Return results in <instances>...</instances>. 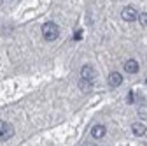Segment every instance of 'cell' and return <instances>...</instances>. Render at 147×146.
<instances>
[{
	"mask_svg": "<svg viewBox=\"0 0 147 146\" xmlns=\"http://www.w3.org/2000/svg\"><path fill=\"white\" fill-rule=\"evenodd\" d=\"M42 35H44V39L46 41H54L60 35V28L56 23H53V21H47L42 25Z\"/></svg>",
	"mask_w": 147,
	"mask_h": 146,
	"instance_id": "obj_1",
	"label": "cell"
},
{
	"mask_svg": "<svg viewBox=\"0 0 147 146\" xmlns=\"http://www.w3.org/2000/svg\"><path fill=\"white\" fill-rule=\"evenodd\" d=\"M14 134V127L4 120H0V141H7Z\"/></svg>",
	"mask_w": 147,
	"mask_h": 146,
	"instance_id": "obj_2",
	"label": "cell"
},
{
	"mask_svg": "<svg viewBox=\"0 0 147 146\" xmlns=\"http://www.w3.org/2000/svg\"><path fill=\"white\" fill-rule=\"evenodd\" d=\"M123 20H126V21L138 20V12H137V9H135V7H131V5L124 7V9H123Z\"/></svg>",
	"mask_w": 147,
	"mask_h": 146,
	"instance_id": "obj_3",
	"label": "cell"
},
{
	"mask_svg": "<svg viewBox=\"0 0 147 146\" xmlns=\"http://www.w3.org/2000/svg\"><path fill=\"white\" fill-rule=\"evenodd\" d=\"M93 78H95V70H93V67L84 65V67L81 69V79H82V81H93Z\"/></svg>",
	"mask_w": 147,
	"mask_h": 146,
	"instance_id": "obj_4",
	"label": "cell"
},
{
	"mask_svg": "<svg viewBox=\"0 0 147 146\" xmlns=\"http://www.w3.org/2000/svg\"><path fill=\"white\" fill-rule=\"evenodd\" d=\"M121 83H123V76L119 72H110L109 74V85L110 86H119Z\"/></svg>",
	"mask_w": 147,
	"mask_h": 146,
	"instance_id": "obj_5",
	"label": "cell"
},
{
	"mask_svg": "<svg viewBox=\"0 0 147 146\" xmlns=\"http://www.w3.org/2000/svg\"><path fill=\"white\" fill-rule=\"evenodd\" d=\"M124 70L128 72V74H135V72L138 70V62L137 60H126L124 62Z\"/></svg>",
	"mask_w": 147,
	"mask_h": 146,
	"instance_id": "obj_6",
	"label": "cell"
},
{
	"mask_svg": "<svg viewBox=\"0 0 147 146\" xmlns=\"http://www.w3.org/2000/svg\"><path fill=\"white\" fill-rule=\"evenodd\" d=\"M105 132H107V129L103 125H95L93 129H91V136H93L95 139H102L105 136Z\"/></svg>",
	"mask_w": 147,
	"mask_h": 146,
	"instance_id": "obj_7",
	"label": "cell"
},
{
	"mask_svg": "<svg viewBox=\"0 0 147 146\" xmlns=\"http://www.w3.org/2000/svg\"><path fill=\"white\" fill-rule=\"evenodd\" d=\"M131 132H133L135 136H145L147 129H145L144 123H133V125H131Z\"/></svg>",
	"mask_w": 147,
	"mask_h": 146,
	"instance_id": "obj_8",
	"label": "cell"
},
{
	"mask_svg": "<svg viewBox=\"0 0 147 146\" xmlns=\"http://www.w3.org/2000/svg\"><path fill=\"white\" fill-rule=\"evenodd\" d=\"M79 88L82 90V92H89V90L93 88V81H82V79H79Z\"/></svg>",
	"mask_w": 147,
	"mask_h": 146,
	"instance_id": "obj_9",
	"label": "cell"
},
{
	"mask_svg": "<svg viewBox=\"0 0 147 146\" xmlns=\"http://www.w3.org/2000/svg\"><path fill=\"white\" fill-rule=\"evenodd\" d=\"M138 21H140V25H142V27H147V12L138 14Z\"/></svg>",
	"mask_w": 147,
	"mask_h": 146,
	"instance_id": "obj_10",
	"label": "cell"
},
{
	"mask_svg": "<svg viewBox=\"0 0 147 146\" xmlns=\"http://www.w3.org/2000/svg\"><path fill=\"white\" fill-rule=\"evenodd\" d=\"M74 39H76V41L82 39V30H76V33H74Z\"/></svg>",
	"mask_w": 147,
	"mask_h": 146,
	"instance_id": "obj_11",
	"label": "cell"
},
{
	"mask_svg": "<svg viewBox=\"0 0 147 146\" xmlns=\"http://www.w3.org/2000/svg\"><path fill=\"white\" fill-rule=\"evenodd\" d=\"M128 102L133 104V92H130V95H128Z\"/></svg>",
	"mask_w": 147,
	"mask_h": 146,
	"instance_id": "obj_12",
	"label": "cell"
},
{
	"mask_svg": "<svg viewBox=\"0 0 147 146\" xmlns=\"http://www.w3.org/2000/svg\"><path fill=\"white\" fill-rule=\"evenodd\" d=\"M145 85H147V79H145Z\"/></svg>",
	"mask_w": 147,
	"mask_h": 146,
	"instance_id": "obj_13",
	"label": "cell"
},
{
	"mask_svg": "<svg viewBox=\"0 0 147 146\" xmlns=\"http://www.w3.org/2000/svg\"><path fill=\"white\" fill-rule=\"evenodd\" d=\"M0 4H2V0H0Z\"/></svg>",
	"mask_w": 147,
	"mask_h": 146,
	"instance_id": "obj_14",
	"label": "cell"
}]
</instances>
